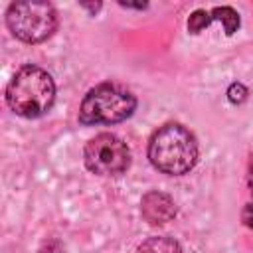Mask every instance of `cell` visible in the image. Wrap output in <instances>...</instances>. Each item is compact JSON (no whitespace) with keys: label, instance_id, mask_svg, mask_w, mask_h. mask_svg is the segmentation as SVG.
<instances>
[{"label":"cell","instance_id":"ba28073f","mask_svg":"<svg viewBox=\"0 0 253 253\" xmlns=\"http://www.w3.org/2000/svg\"><path fill=\"white\" fill-rule=\"evenodd\" d=\"M211 20H219V22H223V26H225V34H233L235 30H237V26H239V14L233 10V8H229V6H217V8H213L211 12Z\"/></svg>","mask_w":253,"mask_h":253},{"label":"cell","instance_id":"7a4b0ae2","mask_svg":"<svg viewBox=\"0 0 253 253\" xmlns=\"http://www.w3.org/2000/svg\"><path fill=\"white\" fill-rule=\"evenodd\" d=\"M55 99V83L51 75L38 65L20 67L6 87L8 107L26 119L45 115Z\"/></svg>","mask_w":253,"mask_h":253},{"label":"cell","instance_id":"6da1fadb","mask_svg":"<svg viewBox=\"0 0 253 253\" xmlns=\"http://www.w3.org/2000/svg\"><path fill=\"white\" fill-rule=\"evenodd\" d=\"M148 160L164 174L182 176L198 162V142L186 126L168 123L150 136Z\"/></svg>","mask_w":253,"mask_h":253},{"label":"cell","instance_id":"5b68a950","mask_svg":"<svg viewBox=\"0 0 253 253\" xmlns=\"http://www.w3.org/2000/svg\"><path fill=\"white\" fill-rule=\"evenodd\" d=\"M83 160L87 170L99 176L123 174L130 164L128 146L111 132H101L93 136L83 150Z\"/></svg>","mask_w":253,"mask_h":253},{"label":"cell","instance_id":"52a82bcc","mask_svg":"<svg viewBox=\"0 0 253 253\" xmlns=\"http://www.w3.org/2000/svg\"><path fill=\"white\" fill-rule=\"evenodd\" d=\"M136 253H182V247L172 237L156 235V237H148L136 249Z\"/></svg>","mask_w":253,"mask_h":253},{"label":"cell","instance_id":"277c9868","mask_svg":"<svg viewBox=\"0 0 253 253\" xmlns=\"http://www.w3.org/2000/svg\"><path fill=\"white\" fill-rule=\"evenodd\" d=\"M6 24L18 40L26 43H38L47 40L55 32L57 14L49 2H40V0L14 2L8 6Z\"/></svg>","mask_w":253,"mask_h":253},{"label":"cell","instance_id":"3957f363","mask_svg":"<svg viewBox=\"0 0 253 253\" xmlns=\"http://www.w3.org/2000/svg\"><path fill=\"white\" fill-rule=\"evenodd\" d=\"M136 109V97L123 85L107 81L93 87L81 103L79 121L83 125H115L128 119Z\"/></svg>","mask_w":253,"mask_h":253},{"label":"cell","instance_id":"7c38bea8","mask_svg":"<svg viewBox=\"0 0 253 253\" xmlns=\"http://www.w3.org/2000/svg\"><path fill=\"white\" fill-rule=\"evenodd\" d=\"M249 184H251V194H253V166H251V174H249Z\"/></svg>","mask_w":253,"mask_h":253},{"label":"cell","instance_id":"8fae6325","mask_svg":"<svg viewBox=\"0 0 253 253\" xmlns=\"http://www.w3.org/2000/svg\"><path fill=\"white\" fill-rule=\"evenodd\" d=\"M243 219H245V223H247V225H251V227H253V206H247V208H245Z\"/></svg>","mask_w":253,"mask_h":253},{"label":"cell","instance_id":"8992f818","mask_svg":"<svg viewBox=\"0 0 253 253\" xmlns=\"http://www.w3.org/2000/svg\"><path fill=\"white\" fill-rule=\"evenodd\" d=\"M142 215L148 223L160 225V223L170 221L176 215V206L166 194L150 192L142 198Z\"/></svg>","mask_w":253,"mask_h":253},{"label":"cell","instance_id":"30bf717a","mask_svg":"<svg viewBox=\"0 0 253 253\" xmlns=\"http://www.w3.org/2000/svg\"><path fill=\"white\" fill-rule=\"evenodd\" d=\"M227 95H229V101H231V103H241V101H245V97H247V89H245L241 83H233V85L229 87Z\"/></svg>","mask_w":253,"mask_h":253},{"label":"cell","instance_id":"9c48e42d","mask_svg":"<svg viewBox=\"0 0 253 253\" xmlns=\"http://www.w3.org/2000/svg\"><path fill=\"white\" fill-rule=\"evenodd\" d=\"M210 22H211V14H210V12H206V10H196V12L190 16V20H188V30H190L192 34H198V32H202Z\"/></svg>","mask_w":253,"mask_h":253}]
</instances>
